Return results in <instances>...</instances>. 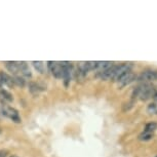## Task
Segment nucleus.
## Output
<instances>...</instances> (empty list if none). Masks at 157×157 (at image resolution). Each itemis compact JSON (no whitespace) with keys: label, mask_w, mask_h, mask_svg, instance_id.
<instances>
[{"label":"nucleus","mask_w":157,"mask_h":157,"mask_svg":"<svg viewBox=\"0 0 157 157\" xmlns=\"http://www.w3.org/2000/svg\"><path fill=\"white\" fill-rule=\"evenodd\" d=\"M4 83H3V78H2V74L1 72H0V87L1 86H3Z\"/></svg>","instance_id":"dca6fc26"},{"label":"nucleus","mask_w":157,"mask_h":157,"mask_svg":"<svg viewBox=\"0 0 157 157\" xmlns=\"http://www.w3.org/2000/svg\"><path fill=\"white\" fill-rule=\"evenodd\" d=\"M2 113L3 115H5L6 117L10 118L11 120L14 121L17 123H20L21 122V118H20V115L17 113V111L16 109L13 108H10V107H4L2 109Z\"/></svg>","instance_id":"39448f33"},{"label":"nucleus","mask_w":157,"mask_h":157,"mask_svg":"<svg viewBox=\"0 0 157 157\" xmlns=\"http://www.w3.org/2000/svg\"><path fill=\"white\" fill-rule=\"evenodd\" d=\"M147 112L149 114H157V102L149 104L147 107Z\"/></svg>","instance_id":"4468645a"},{"label":"nucleus","mask_w":157,"mask_h":157,"mask_svg":"<svg viewBox=\"0 0 157 157\" xmlns=\"http://www.w3.org/2000/svg\"><path fill=\"white\" fill-rule=\"evenodd\" d=\"M155 80H157V71L155 70L143 71L140 75L137 76V81H140L142 83H147V82Z\"/></svg>","instance_id":"7ed1b4c3"},{"label":"nucleus","mask_w":157,"mask_h":157,"mask_svg":"<svg viewBox=\"0 0 157 157\" xmlns=\"http://www.w3.org/2000/svg\"><path fill=\"white\" fill-rule=\"evenodd\" d=\"M157 128V124L155 122H149L146 124V126H145V129L144 132H152Z\"/></svg>","instance_id":"2eb2a0df"},{"label":"nucleus","mask_w":157,"mask_h":157,"mask_svg":"<svg viewBox=\"0 0 157 157\" xmlns=\"http://www.w3.org/2000/svg\"><path fill=\"white\" fill-rule=\"evenodd\" d=\"M137 79V76H136L135 73H132V71H127L124 74H122L119 78L117 79V83H118V86L120 88H122L126 85H128L132 83V81H135Z\"/></svg>","instance_id":"f03ea898"},{"label":"nucleus","mask_w":157,"mask_h":157,"mask_svg":"<svg viewBox=\"0 0 157 157\" xmlns=\"http://www.w3.org/2000/svg\"><path fill=\"white\" fill-rule=\"evenodd\" d=\"M5 156H6V152L1 151V152H0V157H5Z\"/></svg>","instance_id":"f3484780"},{"label":"nucleus","mask_w":157,"mask_h":157,"mask_svg":"<svg viewBox=\"0 0 157 157\" xmlns=\"http://www.w3.org/2000/svg\"><path fill=\"white\" fill-rule=\"evenodd\" d=\"M153 99H154V100H155V101H156V102H157V93L155 94V96H154V97H153Z\"/></svg>","instance_id":"a211bd4d"},{"label":"nucleus","mask_w":157,"mask_h":157,"mask_svg":"<svg viewBox=\"0 0 157 157\" xmlns=\"http://www.w3.org/2000/svg\"><path fill=\"white\" fill-rule=\"evenodd\" d=\"M156 157H157V156H156Z\"/></svg>","instance_id":"aec40b11"},{"label":"nucleus","mask_w":157,"mask_h":157,"mask_svg":"<svg viewBox=\"0 0 157 157\" xmlns=\"http://www.w3.org/2000/svg\"><path fill=\"white\" fill-rule=\"evenodd\" d=\"M0 97H1L2 99H4L5 101H8V102H11V101L13 100V96H11L7 90H0Z\"/></svg>","instance_id":"ddd939ff"},{"label":"nucleus","mask_w":157,"mask_h":157,"mask_svg":"<svg viewBox=\"0 0 157 157\" xmlns=\"http://www.w3.org/2000/svg\"><path fill=\"white\" fill-rule=\"evenodd\" d=\"M1 74H2V78H3L4 85H7V86H13V85H14L13 81V77L8 76L7 74H5L3 72H1Z\"/></svg>","instance_id":"9b49d317"},{"label":"nucleus","mask_w":157,"mask_h":157,"mask_svg":"<svg viewBox=\"0 0 157 157\" xmlns=\"http://www.w3.org/2000/svg\"><path fill=\"white\" fill-rule=\"evenodd\" d=\"M10 157H19V156H17V155H13V156H10Z\"/></svg>","instance_id":"6ab92c4d"},{"label":"nucleus","mask_w":157,"mask_h":157,"mask_svg":"<svg viewBox=\"0 0 157 157\" xmlns=\"http://www.w3.org/2000/svg\"><path fill=\"white\" fill-rule=\"evenodd\" d=\"M29 90H30L31 93H33V94H37V93H39V91H41L43 90L42 87L39 86L37 83H34V82H30L29 83Z\"/></svg>","instance_id":"f8f14e48"},{"label":"nucleus","mask_w":157,"mask_h":157,"mask_svg":"<svg viewBox=\"0 0 157 157\" xmlns=\"http://www.w3.org/2000/svg\"><path fill=\"white\" fill-rule=\"evenodd\" d=\"M17 65H19V72L22 73L24 76H26V77L32 76L29 65L26 63V62H17Z\"/></svg>","instance_id":"423d86ee"},{"label":"nucleus","mask_w":157,"mask_h":157,"mask_svg":"<svg viewBox=\"0 0 157 157\" xmlns=\"http://www.w3.org/2000/svg\"><path fill=\"white\" fill-rule=\"evenodd\" d=\"M13 84H16L17 86H21V87L25 86V84H26L25 79H24L23 77H21L20 75H14L13 77Z\"/></svg>","instance_id":"1a4fd4ad"},{"label":"nucleus","mask_w":157,"mask_h":157,"mask_svg":"<svg viewBox=\"0 0 157 157\" xmlns=\"http://www.w3.org/2000/svg\"><path fill=\"white\" fill-rule=\"evenodd\" d=\"M32 64H33L34 68L39 73H41V74L45 73V66H44V64L42 63V62H40V61H37V62L34 61V62H32Z\"/></svg>","instance_id":"6e6552de"},{"label":"nucleus","mask_w":157,"mask_h":157,"mask_svg":"<svg viewBox=\"0 0 157 157\" xmlns=\"http://www.w3.org/2000/svg\"><path fill=\"white\" fill-rule=\"evenodd\" d=\"M156 90L152 85L148 84V83H142L140 85H138L137 87L134 88L132 90V100L139 99L141 101H147L150 98H153L155 96Z\"/></svg>","instance_id":"f257e3e1"},{"label":"nucleus","mask_w":157,"mask_h":157,"mask_svg":"<svg viewBox=\"0 0 157 157\" xmlns=\"http://www.w3.org/2000/svg\"><path fill=\"white\" fill-rule=\"evenodd\" d=\"M5 66H6L7 70L13 73V75H17V73H19V65H17V62H6Z\"/></svg>","instance_id":"0eeeda50"},{"label":"nucleus","mask_w":157,"mask_h":157,"mask_svg":"<svg viewBox=\"0 0 157 157\" xmlns=\"http://www.w3.org/2000/svg\"><path fill=\"white\" fill-rule=\"evenodd\" d=\"M152 138H153L152 132H143L140 136H139V140L143 141V142H147V141L152 140Z\"/></svg>","instance_id":"9d476101"},{"label":"nucleus","mask_w":157,"mask_h":157,"mask_svg":"<svg viewBox=\"0 0 157 157\" xmlns=\"http://www.w3.org/2000/svg\"><path fill=\"white\" fill-rule=\"evenodd\" d=\"M49 71L56 78H62L63 76V68L61 63H56V62H48L47 63Z\"/></svg>","instance_id":"20e7f679"}]
</instances>
